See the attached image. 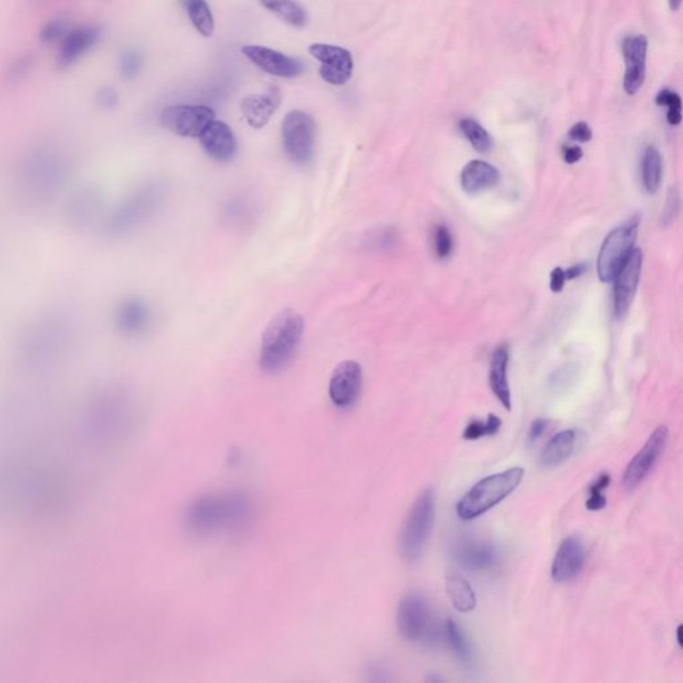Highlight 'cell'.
Instances as JSON below:
<instances>
[{
	"label": "cell",
	"instance_id": "obj_6",
	"mask_svg": "<svg viewBox=\"0 0 683 683\" xmlns=\"http://www.w3.org/2000/svg\"><path fill=\"white\" fill-rule=\"evenodd\" d=\"M396 624L399 633L410 642L431 643L435 640L434 618L425 597L410 593L399 603Z\"/></svg>",
	"mask_w": 683,
	"mask_h": 683
},
{
	"label": "cell",
	"instance_id": "obj_12",
	"mask_svg": "<svg viewBox=\"0 0 683 683\" xmlns=\"http://www.w3.org/2000/svg\"><path fill=\"white\" fill-rule=\"evenodd\" d=\"M642 264L643 254L641 250H633L614 279V311L618 318H624L632 306L641 279Z\"/></svg>",
	"mask_w": 683,
	"mask_h": 683
},
{
	"label": "cell",
	"instance_id": "obj_23",
	"mask_svg": "<svg viewBox=\"0 0 683 683\" xmlns=\"http://www.w3.org/2000/svg\"><path fill=\"white\" fill-rule=\"evenodd\" d=\"M575 442H577V434H575L574 430L559 432L545 446L541 457H539V465L544 469L558 467L559 465L563 464L572 457Z\"/></svg>",
	"mask_w": 683,
	"mask_h": 683
},
{
	"label": "cell",
	"instance_id": "obj_40",
	"mask_svg": "<svg viewBox=\"0 0 683 683\" xmlns=\"http://www.w3.org/2000/svg\"><path fill=\"white\" fill-rule=\"evenodd\" d=\"M566 272L561 267H555L550 274V288L553 293H561L563 290L564 283H566Z\"/></svg>",
	"mask_w": 683,
	"mask_h": 683
},
{
	"label": "cell",
	"instance_id": "obj_34",
	"mask_svg": "<svg viewBox=\"0 0 683 683\" xmlns=\"http://www.w3.org/2000/svg\"><path fill=\"white\" fill-rule=\"evenodd\" d=\"M610 484V475L608 474H602L599 478L591 484L590 487V498L586 502V508L589 510H600V509L606 506V498L603 495V490Z\"/></svg>",
	"mask_w": 683,
	"mask_h": 683
},
{
	"label": "cell",
	"instance_id": "obj_26",
	"mask_svg": "<svg viewBox=\"0 0 683 683\" xmlns=\"http://www.w3.org/2000/svg\"><path fill=\"white\" fill-rule=\"evenodd\" d=\"M642 181L649 194H655L660 190L662 182V155L654 146H649L644 150L642 159Z\"/></svg>",
	"mask_w": 683,
	"mask_h": 683
},
{
	"label": "cell",
	"instance_id": "obj_20",
	"mask_svg": "<svg viewBox=\"0 0 683 683\" xmlns=\"http://www.w3.org/2000/svg\"><path fill=\"white\" fill-rule=\"evenodd\" d=\"M101 27L88 24L78 27L68 32L63 40L59 49V65L62 67L73 65L74 62L87 54L101 40Z\"/></svg>",
	"mask_w": 683,
	"mask_h": 683
},
{
	"label": "cell",
	"instance_id": "obj_41",
	"mask_svg": "<svg viewBox=\"0 0 683 683\" xmlns=\"http://www.w3.org/2000/svg\"><path fill=\"white\" fill-rule=\"evenodd\" d=\"M583 151L580 146H567L563 147V159L567 164H574L582 159Z\"/></svg>",
	"mask_w": 683,
	"mask_h": 683
},
{
	"label": "cell",
	"instance_id": "obj_18",
	"mask_svg": "<svg viewBox=\"0 0 683 683\" xmlns=\"http://www.w3.org/2000/svg\"><path fill=\"white\" fill-rule=\"evenodd\" d=\"M282 93L279 88L270 87L262 93L246 96L241 103V111L247 125L255 129H263L279 109Z\"/></svg>",
	"mask_w": 683,
	"mask_h": 683
},
{
	"label": "cell",
	"instance_id": "obj_42",
	"mask_svg": "<svg viewBox=\"0 0 683 683\" xmlns=\"http://www.w3.org/2000/svg\"><path fill=\"white\" fill-rule=\"evenodd\" d=\"M586 270H588V264L578 263L574 264L572 267H570V269L564 270V272H566L567 280H572L575 279V278L581 277L582 274H585Z\"/></svg>",
	"mask_w": 683,
	"mask_h": 683
},
{
	"label": "cell",
	"instance_id": "obj_44",
	"mask_svg": "<svg viewBox=\"0 0 683 683\" xmlns=\"http://www.w3.org/2000/svg\"><path fill=\"white\" fill-rule=\"evenodd\" d=\"M677 640H679V646L683 649V625L677 629Z\"/></svg>",
	"mask_w": 683,
	"mask_h": 683
},
{
	"label": "cell",
	"instance_id": "obj_32",
	"mask_svg": "<svg viewBox=\"0 0 683 683\" xmlns=\"http://www.w3.org/2000/svg\"><path fill=\"white\" fill-rule=\"evenodd\" d=\"M143 67V57L135 49L123 52L120 59V71L123 78L134 79L139 75Z\"/></svg>",
	"mask_w": 683,
	"mask_h": 683
},
{
	"label": "cell",
	"instance_id": "obj_8",
	"mask_svg": "<svg viewBox=\"0 0 683 683\" xmlns=\"http://www.w3.org/2000/svg\"><path fill=\"white\" fill-rule=\"evenodd\" d=\"M159 198H161V192L158 186H146L135 192L110 220V233L120 235L137 227L142 220H146V217L155 210Z\"/></svg>",
	"mask_w": 683,
	"mask_h": 683
},
{
	"label": "cell",
	"instance_id": "obj_37",
	"mask_svg": "<svg viewBox=\"0 0 683 683\" xmlns=\"http://www.w3.org/2000/svg\"><path fill=\"white\" fill-rule=\"evenodd\" d=\"M95 101L101 109L111 110L115 109L117 104L120 103V95H118L114 88L103 87L96 93Z\"/></svg>",
	"mask_w": 683,
	"mask_h": 683
},
{
	"label": "cell",
	"instance_id": "obj_17",
	"mask_svg": "<svg viewBox=\"0 0 683 683\" xmlns=\"http://www.w3.org/2000/svg\"><path fill=\"white\" fill-rule=\"evenodd\" d=\"M453 556L459 566L471 572H487L497 563L494 547L478 539H459L454 544Z\"/></svg>",
	"mask_w": 683,
	"mask_h": 683
},
{
	"label": "cell",
	"instance_id": "obj_21",
	"mask_svg": "<svg viewBox=\"0 0 683 683\" xmlns=\"http://www.w3.org/2000/svg\"><path fill=\"white\" fill-rule=\"evenodd\" d=\"M509 349L508 346L497 347L492 352L490 362L489 384L492 394L506 410H511L510 386L508 381Z\"/></svg>",
	"mask_w": 683,
	"mask_h": 683
},
{
	"label": "cell",
	"instance_id": "obj_1",
	"mask_svg": "<svg viewBox=\"0 0 683 683\" xmlns=\"http://www.w3.org/2000/svg\"><path fill=\"white\" fill-rule=\"evenodd\" d=\"M305 332L302 315L291 308L278 313L262 335L259 366L264 373L285 370L296 357Z\"/></svg>",
	"mask_w": 683,
	"mask_h": 683
},
{
	"label": "cell",
	"instance_id": "obj_38",
	"mask_svg": "<svg viewBox=\"0 0 683 683\" xmlns=\"http://www.w3.org/2000/svg\"><path fill=\"white\" fill-rule=\"evenodd\" d=\"M591 137H593V132L586 122L575 123L569 131L570 139L575 142L586 143L591 140Z\"/></svg>",
	"mask_w": 683,
	"mask_h": 683
},
{
	"label": "cell",
	"instance_id": "obj_39",
	"mask_svg": "<svg viewBox=\"0 0 683 683\" xmlns=\"http://www.w3.org/2000/svg\"><path fill=\"white\" fill-rule=\"evenodd\" d=\"M549 427V421L547 420H536L531 423L530 429L528 432V446H533L542 435L546 431Z\"/></svg>",
	"mask_w": 683,
	"mask_h": 683
},
{
	"label": "cell",
	"instance_id": "obj_4",
	"mask_svg": "<svg viewBox=\"0 0 683 683\" xmlns=\"http://www.w3.org/2000/svg\"><path fill=\"white\" fill-rule=\"evenodd\" d=\"M641 219L638 215L627 220L619 227L614 228L600 246L598 255L597 271L600 282H614L622 264L626 262L634 250Z\"/></svg>",
	"mask_w": 683,
	"mask_h": 683
},
{
	"label": "cell",
	"instance_id": "obj_43",
	"mask_svg": "<svg viewBox=\"0 0 683 683\" xmlns=\"http://www.w3.org/2000/svg\"><path fill=\"white\" fill-rule=\"evenodd\" d=\"M669 3H670L671 10L679 11V7H681L682 0H669Z\"/></svg>",
	"mask_w": 683,
	"mask_h": 683
},
{
	"label": "cell",
	"instance_id": "obj_14",
	"mask_svg": "<svg viewBox=\"0 0 683 683\" xmlns=\"http://www.w3.org/2000/svg\"><path fill=\"white\" fill-rule=\"evenodd\" d=\"M647 38L644 35H629L622 42L626 71L624 88L627 95H634L646 78Z\"/></svg>",
	"mask_w": 683,
	"mask_h": 683
},
{
	"label": "cell",
	"instance_id": "obj_10",
	"mask_svg": "<svg viewBox=\"0 0 683 683\" xmlns=\"http://www.w3.org/2000/svg\"><path fill=\"white\" fill-rule=\"evenodd\" d=\"M308 49L310 54L321 62L319 75L326 84L344 85L351 79L354 60L349 49L324 43L313 44Z\"/></svg>",
	"mask_w": 683,
	"mask_h": 683
},
{
	"label": "cell",
	"instance_id": "obj_5",
	"mask_svg": "<svg viewBox=\"0 0 683 683\" xmlns=\"http://www.w3.org/2000/svg\"><path fill=\"white\" fill-rule=\"evenodd\" d=\"M282 142L286 155L293 164L306 166L313 161L315 122L307 112L294 110L282 123Z\"/></svg>",
	"mask_w": 683,
	"mask_h": 683
},
{
	"label": "cell",
	"instance_id": "obj_22",
	"mask_svg": "<svg viewBox=\"0 0 683 683\" xmlns=\"http://www.w3.org/2000/svg\"><path fill=\"white\" fill-rule=\"evenodd\" d=\"M500 171L483 161H471L461 173V183L470 195L481 194L500 182Z\"/></svg>",
	"mask_w": 683,
	"mask_h": 683
},
{
	"label": "cell",
	"instance_id": "obj_27",
	"mask_svg": "<svg viewBox=\"0 0 683 683\" xmlns=\"http://www.w3.org/2000/svg\"><path fill=\"white\" fill-rule=\"evenodd\" d=\"M267 11L294 27L305 26L307 13L296 0H258Z\"/></svg>",
	"mask_w": 683,
	"mask_h": 683
},
{
	"label": "cell",
	"instance_id": "obj_15",
	"mask_svg": "<svg viewBox=\"0 0 683 683\" xmlns=\"http://www.w3.org/2000/svg\"><path fill=\"white\" fill-rule=\"evenodd\" d=\"M586 562V550L580 537H569L556 550L552 566V577L555 582L566 583L581 574Z\"/></svg>",
	"mask_w": 683,
	"mask_h": 683
},
{
	"label": "cell",
	"instance_id": "obj_28",
	"mask_svg": "<svg viewBox=\"0 0 683 683\" xmlns=\"http://www.w3.org/2000/svg\"><path fill=\"white\" fill-rule=\"evenodd\" d=\"M443 638H445L446 643L450 647L453 654L461 661L462 663L470 665L473 662V649H471L470 642L465 637L462 633L461 627L454 622L453 619H448L443 624Z\"/></svg>",
	"mask_w": 683,
	"mask_h": 683
},
{
	"label": "cell",
	"instance_id": "obj_16",
	"mask_svg": "<svg viewBox=\"0 0 683 683\" xmlns=\"http://www.w3.org/2000/svg\"><path fill=\"white\" fill-rule=\"evenodd\" d=\"M200 146L214 161L227 164L235 158L238 140L230 126L215 120L200 137Z\"/></svg>",
	"mask_w": 683,
	"mask_h": 683
},
{
	"label": "cell",
	"instance_id": "obj_36",
	"mask_svg": "<svg viewBox=\"0 0 683 683\" xmlns=\"http://www.w3.org/2000/svg\"><path fill=\"white\" fill-rule=\"evenodd\" d=\"M68 34V23L65 19H55L43 27L40 31V42L49 44L57 42L59 40H65Z\"/></svg>",
	"mask_w": 683,
	"mask_h": 683
},
{
	"label": "cell",
	"instance_id": "obj_3",
	"mask_svg": "<svg viewBox=\"0 0 683 683\" xmlns=\"http://www.w3.org/2000/svg\"><path fill=\"white\" fill-rule=\"evenodd\" d=\"M435 517V495L431 489L421 492L410 509L401 531L402 556L407 562H415L422 554Z\"/></svg>",
	"mask_w": 683,
	"mask_h": 683
},
{
	"label": "cell",
	"instance_id": "obj_9",
	"mask_svg": "<svg viewBox=\"0 0 683 683\" xmlns=\"http://www.w3.org/2000/svg\"><path fill=\"white\" fill-rule=\"evenodd\" d=\"M669 430L666 426H660L650 435L643 448L638 451L637 456L632 459L625 470L622 484L626 490H634L644 481L650 471L654 469L660 457L662 456L666 445H668Z\"/></svg>",
	"mask_w": 683,
	"mask_h": 683
},
{
	"label": "cell",
	"instance_id": "obj_7",
	"mask_svg": "<svg viewBox=\"0 0 683 683\" xmlns=\"http://www.w3.org/2000/svg\"><path fill=\"white\" fill-rule=\"evenodd\" d=\"M161 125L167 131L182 137L200 139L206 129L215 120V111L202 104H173L161 112Z\"/></svg>",
	"mask_w": 683,
	"mask_h": 683
},
{
	"label": "cell",
	"instance_id": "obj_30",
	"mask_svg": "<svg viewBox=\"0 0 683 683\" xmlns=\"http://www.w3.org/2000/svg\"><path fill=\"white\" fill-rule=\"evenodd\" d=\"M502 426V421L497 415L490 414L486 421H471L464 431V438L467 440L481 439L483 437H492L498 434Z\"/></svg>",
	"mask_w": 683,
	"mask_h": 683
},
{
	"label": "cell",
	"instance_id": "obj_31",
	"mask_svg": "<svg viewBox=\"0 0 683 683\" xmlns=\"http://www.w3.org/2000/svg\"><path fill=\"white\" fill-rule=\"evenodd\" d=\"M658 106L668 107V122L671 126L681 125L682 122V101L681 96L674 91L665 88L658 93L655 98Z\"/></svg>",
	"mask_w": 683,
	"mask_h": 683
},
{
	"label": "cell",
	"instance_id": "obj_29",
	"mask_svg": "<svg viewBox=\"0 0 683 683\" xmlns=\"http://www.w3.org/2000/svg\"><path fill=\"white\" fill-rule=\"evenodd\" d=\"M459 129L464 132L474 150L481 154L490 153L492 147V137L476 120L465 118L459 122Z\"/></svg>",
	"mask_w": 683,
	"mask_h": 683
},
{
	"label": "cell",
	"instance_id": "obj_25",
	"mask_svg": "<svg viewBox=\"0 0 683 683\" xmlns=\"http://www.w3.org/2000/svg\"><path fill=\"white\" fill-rule=\"evenodd\" d=\"M179 3L200 35L208 38L214 34V15L208 0H179Z\"/></svg>",
	"mask_w": 683,
	"mask_h": 683
},
{
	"label": "cell",
	"instance_id": "obj_33",
	"mask_svg": "<svg viewBox=\"0 0 683 683\" xmlns=\"http://www.w3.org/2000/svg\"><path fill=\"white\" fill-rule=\"evenodd\" d=\"M434 252L439 259H448L453 253V235L445 225H438L434 230Z\"/></svg>",
	"mask_w": 683,
	"mask_h": 683
},
{
	"label": "cell",
	"instance_id": "obj_2",
	"mask_svg": "<svg viewBox=\"0 0 683 683\" xmlns=\"http://www.w3.org/2000/svg\"><path fill=\"white\" fill-rule=\"evenodd\" d=\"M525 470L512 467L492 474L474 484L457 505V514L464 520L475 519L502 502L522 482Z\"/></svg>",
	"mask_w": 683,
	"mask_h": 683
},
{
	"label": "cell",
	"instance_id": "obj_19",
	"mask_svg": "<svg viewBox=\"0 0 683 683\" xmlns=\"http://www.w3.org/2000/svg\"><path fill=\"white\" fill-rule=\"evenodd\" d=\"M153 314L147 303L140 298L122 300L115 308V327L129 337L143 334L151 324Z\"/></svg>",
	"mask_w": 683,
	"mask_h": 683
},
{
	"label": "cell",
	"instance_id": "obj_24",
	"mask_svg": "<svg viewBox=\"0 0 683 683\" xmlns=\"http://www.w3.org/2000/svg\"><path fill=\"white\" fill-rule=\"evenodd\" d=\"M446 589L448 598L457 610L461 613H469L476 606V597L471 588L469 581L459 574L458 572H448L446 575Z\"/></svg>",
	"mask_w": 683,
	"mask_h": 683
},
{
	"label": "cell",
	"instance_id": "obj_11",
	"mask_svg": "<svg viewBox=\"0 0 683 683\" xmlns=\"http://www.w3.org/2000/svg\"><path fill=\"white\" fill-rule=\"evenodd\" d=\"M242 54L259 70L277 78H298L305 71V65L297 58L275 51L264 46L242 47Z\"/></svg>",
	"mask_w": 683,
	"mask_h": 683
},
{
	"label": "cell",
	"instance_id": "obj_13",
	"mask_svg": "<svg viewBox=\"0 0 683 683\" xmlns=\"http://www.w3.org/2000/svg\"><path fill=\"white\" fill-rule=\"evenodd\" d=\"M362 388V368L354 360H346L335 368L330 379V398L340 409H349L359 398Z\"/></svg>",
	"mask_w": 683,
	"mask_h": 683
},
{
	"label": "cell",
	"instance_id": "obj_35",
	"mask_svg": "<svg viewBox=\"0 0 683 683\" xmlns=\"http://www.w3.org/2000/svg\"><path fill=\"white\" fill-rule=\"evenodd\" d=\"M681 211V197H679V190L676 187H670L666 195L665 208H663L662 215H661V225L663 227L670 225L677 215Z\"/></svg>",
	"mask_w": 683,
	"mask_h": 683
}]
</instances>
